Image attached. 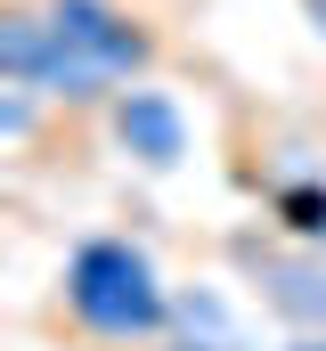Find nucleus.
Wrapping results in <instances>:
<instances>
[{"instance_id": "1a4fd4ad", "label": "nucleus", "mask_w": 326, "mask_h": 351, "mask_svg": "<svg viewBox=\"0 0 326 351\" xmlns=\"http://www.w3.org/2000/svg\"><path fill=\"white\" fill-rule=\"evenodd\" d=\"M286 351H326V335H294V343H286Z\"/></svg>"}, {"instance_id": "f257e3e1", "label": "nucleus", "mask_w": 326, "mask_h": 351, "mask_svg": "<svg viewBox=\"0 0 326 351\" xmlns=\"http://www.w3.org/2000/svg\"><path fill=\"white\" fill-rule=\"evenodd\" d=\"M163 33L123 0H8L0 8V82L49 106H106L114 90L147 82Z\"/></svg>"}, {"instance_id": "f03ea898", "label": "nucleus", "mask_w": 326, "mask_h": 351, "mask_svg": "<svg viewBox=\"0 0 326 351\" xmlns=\"http://www.w3.org/2000/svg\"><path fill=\"white\" fill-rule=\"evenodd\" d=\"M58 302H66V319H74L90 343H123V351L163 343L179 327V294L163 286V269L147 262V245H131L114 229L82 237L74 254H66Z\"/></svg>"}, {"instance_id": "6e6552de", "label": "nucleus", "mask_w": 326, "mask_h": 351, "mask_svg": "<svg viewBox=\"0 0 326 351\" xmlns=\"http://www.w3.org/2000/svg\"><path fill=\"white\" fill-rule=\"evenodd\" d=\"M302 25H310V33L326 41V0H302Z\"/></svg>"}, {"instance_id": "20e7f679", "label": "nucleus", "mask_w": 326, "mask_h": 351, "mask_svg": "<svg viewBox=\"0 0 326 351\" xmlns=\"http://www.w3.org/2000/svg\"><path fill=\"white\" fill-rule=\"evenodd\" d=\"M253 269V294L269 319H286L294 335H326V254L318 245H269V254H244Z\"/></svg>"}, {"instance_id": "7ed1b4c3", "label": "nucleus", "mask_w": 326, "mask_h": 351, "mask_svg": "<svg viewBox=\"0 0 326 351\" xmlns=\"http://www.w3.org/2000/svg\"><path fill=\"white\" fill-rule=\"evenodd\" d=\"M98 114H106V139H114L139 172H179V164H188V114H179L171 90L131 82V90H114Z\"/></svg>"}, {"instance_id": "0eeeda50", "label": "nucleus", "mask_w": 326, "mask_h": 351, "mask_svg": "<svg viewBox=\"0 0 326 351\" xmlns=\"http://www.w3.org/2000/svg\"><path fill=\"white\" fill-rule=\"evenodd\" d=\"M139 351H212V343H196V335H179V327H171L163 343H139Z\"/></svg>"}, {"instance_id": "39448f33", "label": "nucleus", "mask_w": 326, "mask_h": 351, "mask_svg": "<svg viewBox=\"0 0 326 351\" xmlns=\"http://www.w3.org/2000/svg\"><path fill=\"white\" fill-rule=\"evenodd\" d=\"M277 221L294 229V245H318V254H326V180H294V188H277Z\"/></svg>"}, {"instance_id": "423d86ee", "label": "nucleus", "mask_w": 326, "mask_h": 351, "mask_svg": "<svg viewBox=\"0 0 326 351\" xmlns=\"http://www.w3.org/2000/svg\"><path fill=\"white\" fill-rule=\"evenodd\" d=\"M179 335H196V343H212V351H237V327L221 319L212 294H179Z\"/></svg>"}]
</instances>
